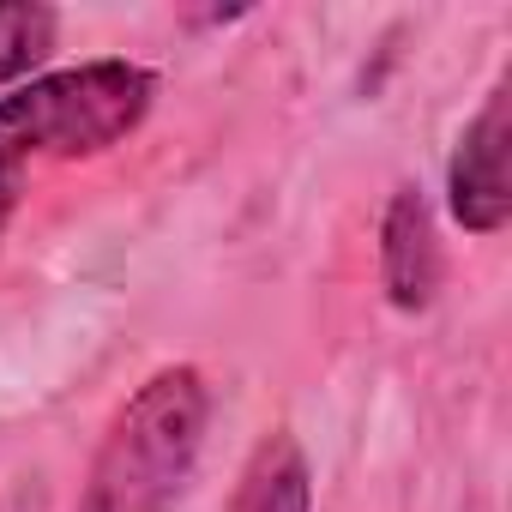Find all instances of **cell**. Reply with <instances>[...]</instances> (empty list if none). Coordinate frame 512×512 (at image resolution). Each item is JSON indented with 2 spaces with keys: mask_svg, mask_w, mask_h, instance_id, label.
I'll list each match as a JSON object with an SVG mask.
<instances>
[{
  "mask_svg": "<svg viewBox=\"0 0 512 512\" xmlns=\"http://www.w3.org/2000/svg\"><path fill=\"white\" fill-rule=\"evenodd\" d=\"M157 103V73L139 61H85L43 73L0 97V235H7L31 169L73 163L121 145Z\"/></svg>",
  "mask_w": 512,
  "mask_h": 512,
  "instance_id": "cell-1",
  "label": "cell"
},
{
  "mask_svg": "<svg viewBox=\"0 0 512 512\" xmlns=\"http://www.w3.org/2000/svg\"><path fill=\"white\" fill-rule=\"evenodd\" d=\"M211 392L199 368H157L109 422L73 512H163L205 446Z\"/></svg>",
  "mask_w": 512,
  "mask_h": 512,
  "instance_id": "cell-2",
  "label": "cell"
},
{
  "mask_svg": "<svg viewBox=\"0 0 512 512\" xmlns=\"http://www.w3.org/2000/svg\"><path fill=\"white\" fill-rule=\"evenodd\" d=\"M506 79L488 91V103L470 115V127L458 133L452 169H446V205L470 235H494L512 217V181H506Z\"/></svg>",
  "mask_w": 512,
  "mask_h": 512,
  "instance_id": "cell-3",
  "label": "cell"
},
{
  "mask_svg": "<svg viewBox=\"0 0 512 512\" xmlns=\"http://www.w3.org/2000/svg\"><path fill=\"white\" fill-rule=\"evenodd\" d=\"M380 290L398 314H428L440 290V235L416 187H398L380 217Z\"/></svg>",
  "mask_w": 512,
  "mask_h": 512,
  "instance_id": "cell-4",
  "label": "cell"
},
{
  "mask_svg": "<svg viewBox=\"0 0 512 512\" xmlns=\"http://www.w3.org/2000/svg\"><path fill=\"white\" fill-rule=\"evenodd\" d=\"M223 512H314V482H308L302 446L290 434H272L253 452V464L241 470Z\"/></svg>",
  "mask_w": 512,
  "mask_h": 512,
  "instance_id": "cell-5",
  "label": "cell"
},
{
  "mask_svg": "<svg viewBox=\"0 0 512 512\" xmlns=\"http://www.w3.org/2000/svg\"><path fill=\"white\" fill-rule=\"evenodd\" d=\"M55 31H61L55 7H43V0H7L0 7V85L31 79L55 55Z\"/></svg>",
  "mask_w": 512,
  "mask_h": 512,
  "instance_id": "cell-6",
  "label": "cell"
}]
</instances>
